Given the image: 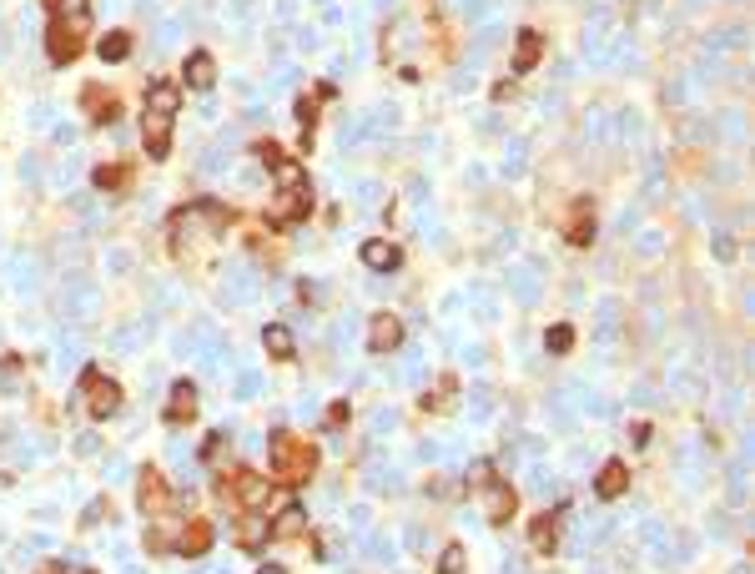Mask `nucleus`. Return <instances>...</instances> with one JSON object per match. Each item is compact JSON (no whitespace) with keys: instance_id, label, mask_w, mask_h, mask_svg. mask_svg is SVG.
<instances>
[{"instance_id":"393cba45","label":"nucleus","mask_w":755,"mask_h":574,"mask_svg":"<svg viewBox=\"0 0 755 574\" xmlns=\"http://www.w3.org/2000/svg\"><path fill=\"white\" fill-rule=\"evenodd\" d=\"M172 544H176V524H156V529L146 534V549L151 554H166Z\"/></svg>"},{"instance_id":"9b49d317","label":"nucleus","mask_w":755,"mask_h":574,"mask_svg":"<svg viewBox=\"0 0 755 574\" xmlns=\"http://www.w3.org/2000/svg\"><path fill=\"white\" fill-rule=\"evenodd\" d=\"M564 242H569V247H589L594 242V206L584 202H569V212H564Z\"/></svg>"},{"instance_id":"f8f14e48","label":"nucleus","mask_w":755,"mask_h":574,"mask_svg":"<svg viewBox=\"0 0 755 574\" xmlns=\"http://www.w3.org/2000/svg\"><path fill=\"white\" fill-rule=\"evenodd\" d=\"M403 343V323L393 313H373V323H367V347L373 353H393V347Z\"/></svg>"},{"instance_id":"f3484780","label":"nucleus","mask_w":755,"mask_h":574,"mask_svg":"<svg viewBox=\"0 0 755 574\" xmlns=\"http://www.w3.org/2000/svg\"><path fill=\"white\" fill-rule=\"evenodd\" d=\"M182 76H186V86H192V91H212V86H216V61H212V51H192V55H186V71H182Z\"/></svg>"},{"instance_id":"aec40b11","label":"nucleus","mask_w":755,"mask_h":574,"mask_svg":"<svg viewBox=\"0 0 755 574\" xmlns=\"http://www.w3.org/2000/svg\"><path fill=\"white\" fill-rule=\"evenodd\" d=\"M81 101H86V116L91 121H101V126H106V121H116V96H111V91H101V86H86V96H81Z\"/></svg>"},{"instance_id":"9d476101","label":"nucleus","mask_w":755,"mask_h":574,"mask_svg":"<svg viewBox=\"0 0 755 574\" xmlns=\"http://www.w3.org/2000/svg\"><path fill=\"white\" fill-rule=\"evenodd\" d=\"M333 96H337L333 81H317V86L297 101V121H302V141H307V146H313V131H317V111H323Z\"/></svg>"},{"instance_id":"2eb2a0df","label":"nucleus","mask_w":755,"mask_h":574,"mask_svg":"<svg viewBox=\"0 0 755 574\" xmlns=\"http://www.w3.org/2000/svg\"><path fill=\"white\" fill-rule=\"evenodd\" d=\"M302 529H307V514H302L297 498H287V504H282V509L267 519V534H277V539H297Z\"/></svg>"},{"instance_id":"0eeeda50","label":"nucleus","mask_w":755,"mask_h":574,"mask_svg":"<svg viewBox=\"0 0 755 574\" xmlns=\"http://www.w3.org/2000/svg\"><path fill=\"white\" fill-rule=\"evenodd\" d=\"M222 504H237V509H267L272 488L262 484L257 474H247V468H232V474H222Z\"/></svg>"},{"instance_id":"bb28decb","label":"nucleus","mask_w":755,"mask_h":574,"mask_svg":"<svg viewBox=\"0 0 755 574\" xmlns=\"http://www.w3.org/2000/svg\"><path fill=\"white\" fill-rule=\"evenodd\" d=\"M453 393H458V378L448 373V378L438 383V393H423V408H438V403H448V398H453Z\"/></svg>"},{"instance_id":"f03ea898","label":"nucleus","mask_w":755,"mask_h":574,"mask_svg":"<svg viewBox=\"0 0 755 574\" xmlns=\"http://www.w3.org/2000/svg\"><path fill=\"white\" fill-rule=\"evenodd\" d=\"M51 5V25H45V55L55 65H71L91 35V5L86 0H45Z\"/></svg>"},{"instance_id":"1a4fd4ad","label":"nucleus","mask_w":755,"mask_h":574,"mask_svg":"<svg viewBox=\"0 0 755 574\" xmlns=\"http://www.w3.org/2000/svg\"><path fill=\"white\" fill-rule=\"evenodd\" d=\"M216 544V529L206 519H192V524H176V544L172 549L176 554H186V559H202L206 549H212Z\"/></svg>"},{"instance_id":"a878e982","label":"nucleus","mask_w":755,"mask_h":574,"mask_svg":"<svg viewBox=\"0 0 755 574\" xmlns=\"http://www.w3.org/2000/svg\"><path fill=\"white\" fill-rule=\"evenodd\" d=\"M574 347V327L569 323H554L549 327V353H569Z\"/></svg>"},{"instance_id":"cd10ccee","label":"nucleus","mask_w":755,"mask_h":574,"mask_svg":"<svg viewBox=\"0 0 755 574\" xmlns=\"http://www.w3.org/2000/svg\"><path fill=\"white\" fill-rule=\"evenodd\" d=\"M323 423H327V428H343V423H347V403H343V398L327 403V418H323Z\"/></svg>"},{"instance_id":"412c9836","label":"nucleus","mask_w":755,"mask_h":574,"mask_svg":"<svg viewBox=\"0 0 755 574\" xmlns=\"http://www.w3.org/2000/svg\"><path fill=\"white\" fill-rule=\"evenodd\" d=\"M91 182H96L101 192H121V186L131 182V166H121V162H106V166H96V172H91Z\"/></svg>"},{"instance_id":"b1692460","label":"nucleus","mask_w":755,"mask_h":574,"mask_svg":"<svg viewBox=\"0 0 755 574\" xmlns=\"http://www.w3.org/2000/svg\"><path fill=\"white\" fill-rule=\"evenodd\" d=\"M464 544H443V554H438V574H464Z\"/></svg>"},{"instance_id":"5701e85b","label":"nucleus","mask_w":755,"mask_h":574,"mask_svg":"<svg viewBox=\"0 0 755 574\" xmlns=\"http://www.w3.org/2000/svg\"><path fill=\"white\" fill-rule=\"evenodd\" d=\"M96 55L101 61H126L131 55V35L126 31H106L101 35V45H96Z\"/></svg>"},{"instance_id":"f257e3e1","label":"nucleus","mask_w":755,"mask_h":574,"mask_svg":"<svg viewBox=\"0 0 755 574\" xmlns=\"http://www.w3.org/2000/svg\"><path fill=\"white\" fill-rule=\"evenodd\" d=\"M182 106V86L176 81H151L146 101H141V146H146L151 162H166L172 152V121Z\"/></svg>"},{"instance_id":"6e6552de","label":"nucleus","mask_w":755,"mask_h":574,"mask_svg":"<svg viewBox=\"0 0 755 574\" xmlns=\"http://www.w3.org/2000/svg\"><path fill=\"white\" fill-rule=\"evenodd\" d=\"M136 504H141L146 514L172 509V488H166L162 468H141V474H136Z\"/></svg>"},{"instance_id":"a211bd4d","label":"nucleus","mask_w":755,"mask_h":574,"mask_svg":"<svg viewBox=\"0 0 755 574\" xmlns=\"http://www.w3.org/2000/svg\"><path fill=\"white\" fill-rule=\"evenodd\" d=\"M196 418V388L192 383H172V398H166V423H192Z\"/></svg>"},{"instance_id":"423d86ee","label":"nucleus","mask_w":755,"mask_h":574,"mask_svg":"<svg viewBox=\"0 0 755 574\" xmlns=\"http://www.w3.org/2000/svg\"><path fill=\"white\" fill-rule=\"evenodd\" d=\"M81 408H86L91 418H111V413H121V388H116V378H106L101 368H86V373H81Z\"/></svg>"},{"instance_id":"20e7f679","label":"nucleus","mask_w":755,"mask_h":574,"mask_svg":"<svg viewBox=\"0 0 755 574\" xmlns=\"http://www.w3.org/2000/svg\"><path fill=\"white\" fill-rule=\"evenodd\" d=\"M313 474H317V448L302 434H292V428H277L272 434V478H282V484H307Z\"/></svg>"},{"instance_id":"4468645a","label":"nucleus","mask_w":755,"mask_h":574,"mask_svg":"<svg viewBox=\"0 0 755 574\" xmlns=\"http://www.w3.org/2000/svg\"><path fill=\"white\" fill-rule=\"evenodd\" d=\"M559 519H564V514L554 509V514H539V519L528 524V549H534V554H554V549H559Z\"/></svg>"},{"instance_id":"dca6fc26","label":"nucleus","mask_w":755,"mask_h":574,"mask_svg":"<svg viewBox=\"0 0 755 574\" xmlns=\"http://www.w3.org/2000/svg\"><path fill=\"white\" fill-rule=\"evenodd\" d=\"M398 262H403V247H398V242H388V237L363 242V267H373V272H393Z\"/></svg>"},{"instance_id":"ddd939ff","label":"nucleus","mask_w":755,"mask_h":574,"mask_svg":"<svg viewBox=\"0 0 755 574\" xmlns=\"http://www.w3.org/2000/svg\"><path fill=\"white\" fill-rule=\"evenodd\" d=\"M625 488H629V464H625V458L599 464V474H594V494H599V498H619Z\"/></svg>"},{"instance_id":"6ab92c4d","label":"nucleus","mask_w":755,"mask_h":574,"mask_svg":"<svg viewBox=\"0 0 755 574\" xmlns=\"http://www.w3.org/2000/svg\"><path fill=\"white\" fill-rule=\"evenodd\" d=\"M539 61H544V35L539 31H518V41H514V71L524 76V71H534Z\"/></svg>"},{"instance_id":"4be33fe9","label":"nucleus","mask_w":755,"mask_h":574,"mask_svg":"<svg viewBox=\"0 0 755 574\" xmlns=\"http://www.w3.org/2000/svg\"><path fill=\"white\" fill-rule=\"evenodd\" d=\"M262 343H267V353L277 357V363H292V353H297V347H292V333L282 323H272L267 333H262Z\"/></svg>"},{"instance_id":"39448f33","label":"nucleus","mask_w":755,"mask_h":574,"mask_svg":"<svg viewBox=\"0 0 755 574\" xmlns=\"http://www.w3.org/2000/svg\"><path fill=\"white\" fill-rule=\"evenodd\" d=\"M474 478L484 488H478V504H484V519L488 524H508L514 519V509H518V494L504 484V478H494V464H478L474 468Z\"/></svg>"},{"instance_id":"c756f323","label":"nucleus","mask_w":755,"mask_h":574,"mask_svg":"<svg viewBox=\"0 0 755 574\" xmlns=\"http://www.w3.org/2000/svg\"><path fill=\"white\" fill-rule=\"evenodd\" d=\"M262 574H282V569H272V564H267V569H262Z\"/></svg>"},{"instance_id":"7ed1b4c3","label":"nucleus","mask_w":755,"mask_h":574,"mask_svg":"<svg viewBox=\"0 0 755 574\" xmlns=\"http://www.w3.org/2000/svg\"><path fill=\"white\" fill-rule=\"evenodd\" d=\"M277 176V192H272V206H267V222L272 227H297V222L313 217V186H307V172H302L292 156H282L272 166Z\"/></svg>"},{"instance_id":"c85d7f7f","label":"nucleus","mask_w":755,"mask_h":574,"mask_svg":"<svg viewBox=\"0 0 755 574\" xmlns=\"http://www.w3.org/2000/svg\"><path fill=\"white\" fill-rule=\"evenodd\" d=\"M41 574H96L91 564H45Z\"/></svg>"}]
</instances>
